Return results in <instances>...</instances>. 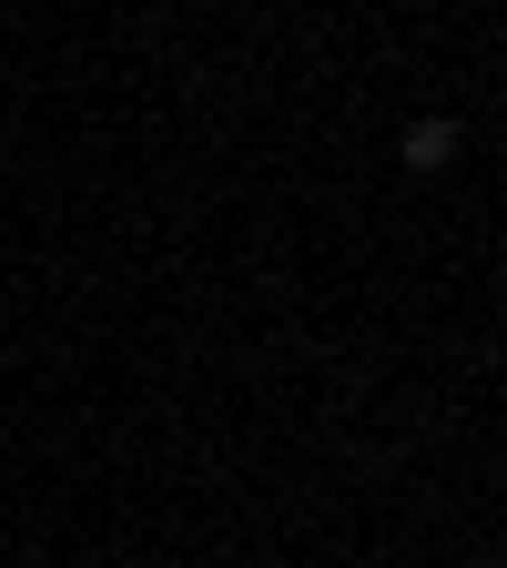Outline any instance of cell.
Returning a JSON list of instances; mask_svg holds the SVG:
<instances>
[{
  "label": "cell",
  "mask_w": 507,
  "mask_h": 568,
  "mask_svg": "<svg viewBox=\"0 0 507 568\" xmlns=\"http://www.w3.org/2000/svg\"><path fill=\"white\" fill-rule=\"evenodd\" d=\"M457 153H467V122H447V112L406 122V142H396V163H406V173H447Z\"/></svg>",
  "instance_id": "6da1fadb"
}]
</instances>
